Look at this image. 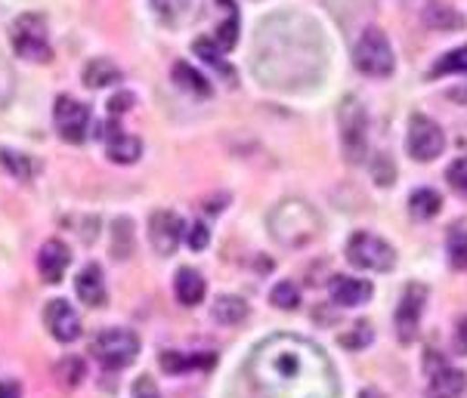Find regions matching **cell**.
I'll use <instances>...</instances> for the list:
<instances>
[{
  "instance_id": "6da1fadb",
  "label": "cell",
  "mask_w": 467,
  "mask_h": 398,
  "mask_svg": "<svg viewBox=\"0 0 467 398\" xmlns=\"http://www.w3.org/2000/svg\"><path fill=\"white\" fill-rule=\"evenodd\" d=\"M254 75L269 90L297 93L322 81L328 68V41L306 13L282 10L260 22L254 37Z\"/></svg>"
},
{
  "instance_id": "7a4b0ae2",
  "label": "cell",
  "mask_w": 467,
  "mask_h": 398,
  "mask_svg": "<svg viewBox=\"0 0 467 398\" xmlns=\"http://www.w3.org/2000/svg\"><path fill=\"white\" fill-rule=\"evenodd\" d=\"M248 380L260 398H337L335 364L297 333H273L248 358Z\"/></svg>"
},
{
  "instance_id": "3957f363",
  "label": "cell",
  "mask_w": 467,
  "mask_h": 398,
  "mask_svg": "<svg viewBox=\"0 0 467 398\" xmlns=\"http://www.w3.org/2000/svg\"><path fill=\"white\" fill-rule=\"evenodd\" d=\"M266 229L275 244H282L288 250H300L322 235V217L304 198H285L269 210Z\"/></svg>"
},
{
  "instance_id": "277c9868",
  "label": "cell",
  "mask_w": 467,
  "mask_h": 398,
  "mask_svg": "<svg viewBox=\"0 0 467 398\" xmlns=\"http://www.w3.org/2000/svg\"><path fill=\"white\" fill-rule=\"evenodd\" d=\"M353 66L368 77H390L393 75L397 56H393L390 37H387L378 26H368L359 35V41L353 46Z\"/></svg>"
},
{
  "instance_id": "5b68a950",
  "label": "cell",
  "mask_w": 467,
  "mask_h": 398,
  "mask_svg": "<svg viewBox=\"0 0 467 398\" xmlns=\"http://www.w3.org/2000/svg\"><path fill=\"white\" fill-rule=\"evenodd\" d=\"M337 127H340V146L344 158L350 164H359L366 158V139H368V115L356 97H344L337 106Z\"/></svg>"
},
{
  "instance_id": "8992f818",
  "label": "cell",
  "mask_w": 467,
  "mask_h": 398,
  "mask_svg": "<svg viewBox=\"0 0 467 398\" xmlns=\"http://www.w3.org/2000/svg\"><path fill=\"white\" fill-rule=\"evenodd\" d=\"M10 44L22 59L47 62L50 59V28L41 13H22L10 28Z\"/></svg>"
},
{
  "instance_id": "52a82bcc",
  "label": "cell",
  "mask_w": 467,
  "mask_h": 398,
  "mask_svg": "<svg viewBox=\"0 0 467 398\" xmlns=\"http://www.w3.org/2000/svg\"><path fill=\"white\" fill-rule=\"evenodd\" d=\"M347 260L362 272H390L397 266V250L371 232H353L347 241Z\"/></svg>"
},
{
  "instance_id": "ba28073f",
  "label": "cell",
  "mask_w": 467,
  "mask_h": 398,
  "mask_svg": "<svg viewBox=\"0 0 467 398\" xmlns=\"http://www.w3.org/2000/svg\"><path fill=\"white\" fill-rule=\"evenodd\" d=\"M93 355L102 362V368L121 371L140 355V337L133 331H128V328L102 331L99 337L93 340Z\"/></svg>"
},
{
  "instance_id": "9c48e42d",
  "label": "cell",
  "mask_w": 467,
  "mask_h": 398,
  "mask_svg": "<svg viewBox=\"0 0 467 398\" xmlns=\"http://www.w3.org/2000/svg\"><path fill=\"white\" fill-rule=\"evenodd\" d=\"M406 148H409V155L421 164L437 161L442 155V148H446V133H442V127L433 121V117L411 115L409 133H406Z\"/></svg>"
},
{
  "instance_id": "30bf717a",
  "label": "cell",
  "mask_w": 467,
  "mask_h": 398,
  "mask_svg": "<svg viewBox=\"0 0 467 398\" xmlns=\"http://www.w3.org/2000/svg\"><path fill=\"white\" fill-rule=\"evenodd\" d=\"M53 124L66 142H84L87 127H90V108L75 97H59L53 106Z\"/></svg>"
},
{
  "instance_id": "8fae6325",
  "label": "cell",
  "mask_w": 467,
  "mask_h": 398,
  "mask_svg": "<svg viewBox=\"0 0 467 398\" xmlns=\"http://www.w3.org/2000/svg\"><path fill=\"white\" fill-rule=\"evenodd\" d=\"M427 302V288L424 284H409L397 306V337L400 343H411L418 337V324H421V312Z\"/></svg>"
},
{
  "instance_id": "7c38bea8",
  "label": "cell",
  "mask_w": 467,
  "mask_h": 398,
  "mask_svg": "<svg viewBox=\"0 0 467 398\" xmlns=\"http://www.w3.org/2000/svg\"><path fill=\"white\" fill-rule=\"evenodd\" d=\"M183 235H186V226L173 210H155L152 219H149V241H152V248L161 253V257H171V253L180 248Z\"/></svg>"
},
{
  "instance_id": "4fadbf2b",
  "label": "cell",
  "mask_w": 467,
  "mask_h": 398,
  "mask_svg": "<svg viewBox=\"0 0 467 398\" xmlns=\"http://www.w3.org/2000/svg\"><path fill=\"white\" fill-rule=\"evenodd\" d=\"M44 324L59 343H75L81 337V318L66 300H50L44 309Z\"/></svg>"
},
{
  "instance_id": "5bb4252c",
  "label": "cell",
  "mask_w": 467,
  "mask_h": 398,
  "mask_svg": "<svg viewBox=\"0 0 467 398\" xmlns=\"http://www.w3.org/2000/svg\"><path fill=\"white\" fill-rule=\"evenodd\" d=\"M68 262H71V250L62 241H47L44 248L37 250V272H41L47 284H59Z\"/></svg>"
},
{
  "instance_id": "9a60e30c",
  "label": "cell",
  "mask_w": 467,
  "mask_h": 398,
  "mask_svg": "<svg viewBox=\"0 0 467 398\" xmlns=\"http://www.w3.org/2000/svg\"><path fill=\"white\" fill-rule=\"evenodd\" d=\"M371 281L366 278H356V275H335L331 278V300L337 306H362V302L371 300Z\"/></svg>"
},
{
  "instance_id": "2e32d148",
  "label": "cell",
  "mask_w": 467,
  "mask_h": 398,
  "mask_svg": "<svg viewBox=\"0 0 467 398\" xmlns=\"http://www.w3.org/2000/svg\"><path fill=\"white\" fill-rule=\"evenodd\" d=\"M467 389L464 371H455L449 364H442L440 371L431 373V383H427V398H458Z\"/></svg>"
},
{
  "instance_id": "e0dca14e",
  "label": "cell",
  "mask_w": 467,
  "mask_h": 398,
  "mask_svg": "<svg viewBox=\"0 0 467 398\" xmlns=\"http://www.w3.org/2000/svg\"><path fill=\"white\" fill-rule=\"evenodd\" d=\"M75 291L87 306H102L106 302V278H102V269L97 262L81 269V275L75 278Z\"/></svg>"
},
{
  "instance_id": "ac0fdd59",
  "label": "cell",
  "mask_w": 467,
  "mask_h": 398,
  "mask_svg": "<svg viewBox=\"0 0 467 398\" xmlns=\"http://www.w3.org/2000/svg\"><path fill=\"white\" fill-rule=\"evenodd\" d=\"M106 155H109V161H115V164H133V161H140V155H142V142L140 137L115 130V124H112L109 142H106Z\"/></svg>"
},
{
  "instance_id": "d6986e66",
  "label": "cell",
  "mask_w": 467,
  "mask_h": 398,
  "mask_svg": "<svg viewBox=\"0 0 467 398\" xmlns=\"http://www.w3.org/2000/svg\"><path fill=\"white\" fill-rule=\"evenodd\" d=\"M204 291H208V284L195 269H180L177 278H173V293L183 306H199L204 300Z\"/></svg>"
},
{
  "instance_id": "ffe728a7",
  "label": "cell",
  "mask_w": 467,
  "mask_h": 398,
  "mask_svg": "<svg viewBox=\"0 0 467 398\" xmlns=\"http://www.w3.org/2000/svg\"><path fill=\"white\" fill-rule=\"evenodd\" d=\"M248 302H244L242 297H229V293H223V297L213 300L211 306V315L217 324H226V328H235V324H242L244 318H248Z\"/></svg>"
},
{
  "instance_id": "44dd1931",
  "label": "cell",
  "mask_w": 467,
  "mask_h": 398,
  "mask_svg": "<svg viewBox=\"0 0 467 398\" xmlns=\"http://www.w3.org/2000/svg\"><path fill=\"white\" fill-rule=\"evenodd\" d=\"M118 81H121V68L112 59H90L84 66V84L90 90H106V87H112Z\"/></svg>"
},
{
  "instance_id": "7402d4cb",
  "label": "cell",
  "mask_w": 467,
  "mask_h": 398,
  "mask_svg": "<svg viewBox=\"0 0 467 398\" xmlns=\"http://www.w3.org/2000/svg\"><path fill=\"white\" fill-rule=\"evenodd\" d=\"M0 164L10 170V177L16 179H35L37 170H41V161L31 155H22L16 148H0Z\"/></svg>"
},
{
  "instance_id": "603a6c76",
  "label": "cell",
  "mask_w": 467,
  "mask_h": 398,
  "mask_svg": "<svg viewBox=\"0 0 467 398\" xmlns=\"http://www.w3.org/2000/svg\"><path fill=\"white\" fill-rule=\"evenodd\" d=\"M424 26L437 28V31H458V28H464V15L452 10L449 4H431L424 10Z\"/></svg>"
},
{
  "instance_id": "cb8c5ba5",
  "label": "cell",
  "mask_w": 467,
  "mask_h": 398,
  "mask_svg": "<svg viewBox=\"0 0 467 398\" xmlns=\"http://www.w3.org/2000/svg\"><path fill=\"white\" fill-rule=\"evenodd\" d=\"M173 84L183 87V90H189L192 97H211L208 77H204L202 71H195L192 66H186V62H177V66H173Z\"/></svg>"
},
{
  "instance_id": "d4e9b609",
  "label": "cell",
  "mask_w": 467,
  "mask_h": 398,
  "mask_svg": "<svg viewBox=\"0 0 467 398\" xmlns=\"http://www.w3.org/2000/svg\"><path fill=\"white\" fill-rule=\"evenodd\" d=\"M220 4H223V10H226V19L217 26V37H213V44L226 53V50H233L235 41H239V10H235L233 0H220Z\"/></svg>"
},
{
  "instance_id": "484cf974",
  "label": "cell",
  "mask_w": 467,
  "mask_h": 398,
  "mask_svg": "<svg viewBox=\"0 0 467 398\" xmlns=\"http://www.w3.org/2000/svg\"><path fill=\"white\" fill-rule=\"evenodd\" d=\"M440 207H442V198L433 192V189H418V192L409 198V210H411V217H418V219H433L440 213Z\"/></svg>"
},
{
  "instance_id": "4316f807",
  "label": "cell",
  "mask_w": 467,
  "mask_h": 398,
  "mask_svg": "<svg viewBox=\"0 0 467 398\" xmlns=\"http://www.w3.org/2000/svg\"><path fill=\"white\" fill-rule=\"evenodd\" d=\"M213 355H180V352H161V368L168 373H186L192 368H211Z\"/></svg>"
},
{
  "instance_id": "83f0119b",
  "label": "cell",
  "mask_w": 467,
  "mask_h": 398,
  "mask_svg": "<svg viewBox=\"0 0 467 398\" xmlns=\"http://www.w3.org/2000/svg\"><path fill=\"white\" fill-rule=\"evenodd\" d=\"M446 248H449V262H452L455 269H462V272H467V229L464 226L449 229Z\"/></svg>"
},
{
  "instance_id": "f1b7e54d",
  "label": "cell",
  "mask_w": 467,
  "mask_h": 398,
  "mask_svg": "<svg viewBox=\"0 0 467 398\" xmlns=\"http://www.w3.org/2000/svg\"><path fill=\"white\" fill-rule=\"evenodd\" d=\"M440 75H467V46L442 56L437 66L431 68V77H440Z\"/></svg>"
},
{
  "instance_id": "f546056e",
  "label": "cell",
  "mask_w": 467,
  "mask_h": 398,
  "mask_svg": "<svg viewBox=\"0 0 467 398\" xmlns=\"http://www.w3.org/2000/svg\"><path fill=\"white\" fill-rule=\"evenodd\" d=\"M269 300H273L275 309H285V312H291V309L300 306V291L295 281H279L269 293Z\"/></svg>"
},
{
  "instance_id": "4dcf8cb0",
  "label": "cell",
  "mask_w": 467,
  "mask_h": 398,
  "mask_svg": "<svg viewBox=\"0 0 467 398\" xmlns=\"http://www.w3.org/2000/svg\"><path fill=\"white\" fill-rule=\"evenodd\" d=\"M112 238H115V241H112L115 257L124 260L133 250V222L130 219H118L112 226Z\"/></svg>"
},
{
  "instance_id": "1f68e13d",
  "label": "cell",
  "mask_w": 467,
  "mask_h": 398,
  "mask_svg": "<svg viewBox=\"0 0 467 398\" xmlns=\"http://www.w3.org/2000/svg\"><path fill=\"white\" fill-rule=\"evenodd\" d=\"M84 362L81 358H62V362L57 364V377L62 380L66 386H78L84 383Z\"/></svg>"
},
{
  "instance_id": "d6a6232c",
  "label": "cell",
  "mask_w": 467,
  "mask_h": 398,
  "mask_svg": "<svg viewBox=\"0 0 467 398\" xmlns=\"http://www.w3.org/2000/svg\"><path fill=\"white\" fill-rule=\"evenodd\" d=\"M371 328H368V321H359V324H353V331H347V333H340V346L344 349H366L371 343Z\"/></svg>"
},
{
  "instance_id": "836d02e7",
  "label": "cell",
  "mask_w": 467,
  "mask_h": 398,
  "mask_svg": "<svg viewBox=\"0 0 467 398\" xmlns=\"http://www.w3.org/2000/svg\"><path fill=\"white\" fill-rule=\"evenodd\" d=\"M195 53H199L204 62L217 66L226 77H233V68H226V66H223V59H220V46H217V44H211V41H204V37H199V41H195Z\"/></svg>"
},
{
  "instance_id": "e575fe53",
  "label": "cell",
  "mask_w": 467,
  "mask_h": 398,
  "mask_svg": "<svg viewBox=\"0 0 467 398\" xmlns=\"http://www.w3.org/2000/svg\"><path fill=\"white\" fill-rule=\"evenodd\" d=\"M13 90H16V77H13V68L0 59V111L10 106L13 99Z\"/></svg>"
},
{
  "instance_id": "d590c367",
  "label": "cell",
  "mask_w": 467,
  "mask_h": 398,
  "mask_svg": "<svg viewBox=\"0 0 467 398\" xmlns=\"http://www.w3.org/2000/svg\"><path fill=\"white\" fill-rule=\"evenodd\" d=\"M446 179H449V186H452L455 192L467 195V155H464V158H458V161H455L452 167H449Z\"/></svg>"
},
{
  "instance_id": "8d00e7d4",
  "label": "cell",
  "mask_w": 467,
  "mask_h": 398,
  "mask_svg": "<svg viewBox=\"0 0 467 398\" xmlns=\"http://www.w3.org/2000/svg\"><path fill=\"white\" fill-rule=\"evenodd\" d=\"M375 182L378 186H393L397 182V170H393V161L384 155L375 158Z\"/></svg>"
},
{
  "instance_id": "74e56055",
  "label": "cell",
  "mask_w": 467,
  "mask_h": 398,
  "mask_svg": "<svg viewBox=\"0 0 467 398\" xmlns=\"http://www.w3.org/2000/svg\"><path fill=\"white\" fill-rule=\"evenodd\" d=\"M186 241H189V248H192V250H204V248H208V241H211V229L204 226V222H192V226H189Z\"/></svg>"
},
{
  "instance_id": "f35d334b",
  "label": "cell",
  "mask_w": 467,
  "mask_h": 398,
  "mask_svg": "<svg viewBox=\"0 0 467 398\" xmlns=\"http://www.w3.org/2000/svg\"><path fill=\"white\" fill-rule=\"evenodd\" d=\"M133 398H161L158 395V389H155V383L149 377H140L137 380V386H133Z\"/></svg>"
},
{
  "instance_id": "ab89813d",
  "label": "cell",
  "mask_w": 467,
  "mask_h": 398,
  "mask_svg": "<svg viewBox=\"0 0 467 398\" xmlns=\"http://www.w3.org/2000/svg\"><path fill=\"white\" fill-rule=\"evenodd\" d=\"M130 106H133L130 93H118V97H112V102H109V111H112V115H121V111H128Z\"/></svg>"
},
{
  "instance_id": "60d3db41",
  "label": "cell",
  "mask_w": 467,
  "mask_h": 398,
  "mask_svg": "<svg viewBox=\"0 0 467 398\" xmlns=\"http://www.w3.org/2000/svg\"><path fill=\"white\" fill-rule=\"evenodd\" d=\"M180 6H183V0H155V10L161 15H168V19L180 10Z\"/></svg>"
},
{
  "instance_id": "b9f144b4",
  "label": "cell",
  "mask_w": 467,
  "mask_h": 398,
  "mask_svg": "<svg viewBox=\"0 0 467 398\" xmlns=\"http://www.w3.org/2000/svg\"><path fill=\"white\" fill-rule=\"evenodd\" d=\"M0 398H22V389L16 380H0Z\"/></svg>"
},
{
  "instance_id": "7bdbcfd3",
  "label": "cell",
  "mask_w": 467,
  "mask_h": 398,
  "mask_svg": "<svg viewBox=\"0 0 467 398\" xmlns=\"http://www.w3.org/2000/svg\"><path fill=\"white\" fill-rule=\"evenodd\" d=\"M455 349L462 355H467V318L462 324H458V331H455Z\"/></svg>"
},
{
  "instance_id": "ee69618b",
  "label": "cell",
  "mask_w": 467,
  "mask_h": 398,
  "mask_svg": "<svg viewBox=\"0 0 467 398\" xmlns=\"http://www.w3.org/2000/svg\"><path fill=\"white\" fill-rule=\"evenodd\" d=\"M452 99H458L462 106H467V84H464V87H458V90H452Z\"/></svg>"
},
{
  "instance_id": "f6af8a7d",
  "label": "cell",
  "mask_w": 467,
  "mask_h": 398,
  "mask_svg": "<svg viewBox=\"0 0 467 398\" xmlns=\"http://www.w3.org/2000/svg\"><path fill=\"white\" fill-rule=\"evenodd\" d=\"M362 398H381V395H378V393H375V389H368V393H366V395H362Z\"/></svg>"
}]
</instances>
